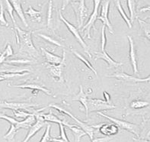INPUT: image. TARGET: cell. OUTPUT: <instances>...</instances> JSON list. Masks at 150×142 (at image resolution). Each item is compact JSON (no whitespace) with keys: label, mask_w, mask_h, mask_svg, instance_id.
<instances>
[{"label":"cell","mask_w":150,"mask_h":142,"mask_svg":"<svg viewBox=\"0 0 150 142\" xmlns=\"http://www.w3.org/2000/svg\"><path fill=\"white\" fill-rule=\"evenodd\" d=\"M15 31V37L17 41V44L20 45L19 54H28L30 57H39V53L37 51L36 47H34V43L31 38V31H25L21 30L17 25H14Z\"/></svg>","instance_id":"6da1fadb"},{"label":"cell","mask_w":150,"mask_h":142,"mask_svg":"<svg viewBox=\"0 0 150 142\" xmlns=\"http://www.w3.org/2000/svg\"><path fill=\"white\" fill-rule=\"evenodd\" d=\"M70 4L76 14V20L78 23L77 29H82L86 19L88 16V9L86 5V0H76Z\"/></svg>","instance_id":"7a4b0ae2"},{"label":"cell","mask_w":150,"mask_h":142,"mask_svg":"<svg viewBox=\"0 0 150 142\" xmlns=\"http://www.w3.org/2000/svg\"><path fill=\"white\" fill-rule=\"evenodd\" d=\"M98 114L99 116H101L102 117L106 118L107 119H109L111 122L117 125L118 128H120L124 130H127V131H129V132L133 133L136 136L139 137V133H140V128H139V125H136V124L131 123V122H128V121H123V120L118 119V118H115L110 117V116H108L106 114H104L101 112H98Z\"/></svg>","instance_id":"3957f363"},{"label":"cell","mask_w":150,"mask_h":142,"mask_svg":"<svg viewBox=\"0 0 150 142\" xmlns=\"http://www.w3.org/2000/svg\"><path fill=\"white\" fill-rule=\"evenodd\" d=\"M59 19H60L61 21H63L65 25H66V26L67 27V29H68L69 31L72 33V34L74 36V38H76V40L77 41V42H78L79 44L82 46V47L84 49V51L86 52V54H88V56L90 58H91V54H90V51H89L90 50L89 47L88 46V44H86V41L83 40V38H82V36H81V34H79V30L76 27H75L72 24H71L70 22H69L67 19L63 17V14H62V12H61V10H59Z\"/></svg>","instance_id":"277c9868"},{"label":"cell","mask_w":150,"mask_h":142,"mask_svg":"<svg viewBox=\"0 0 150 142\" xmlns=\"http://www.w3.org/2000/svg\"><path fill=\"white\" fill-rule=\"evenodd\" d=\"M50 107H52V108H55L56 110L59 111L60 113L65 114V115H67L68 116H69V117H70L72 119H73L75 121H76V123L78 124V125H79V127L81 128H82L84 131H86V135L89 137V138H90V140H91V141L93 140L94 134H95V128H94L92 127L91 125H88V124L85 123V122H83V121H80V120L78 119V118H77L76 116H73V115H72L71 112H69V111H67V109H64V108H61L60 106H57V105H51V106H50Z\"/></svg>","instance_id":"5b68a950"},{"label":"cell","mask_w":150,"mask_h":142,"mask_svg":"<svg viewBox=\"0 0 150 142\" xmlns=\"http://www.w3.org/2000/svg\"><path fill=\"white\" fill-rule=\"evenodd\" d=\"M116 106H113L106 101L100 98H88V112H101L104 110L114 109Z\"/></svg>","instance_id":"8992f818"},{"label":"cell","mask_w":150,"mask_h":142,"mask_svg":"<svg viewBox=\"0 0 150 142\" xmlns=\"http://www.w3.org/2000/svg\"><path fill=\"white\" fill-rule=\"evenodd\" d=\"M94 2V9L92 13L90 15L89 19H88V21L86 23V25H83L82 28V33H86V34L87 35L88 38H91V28L94 26L95 25V22L97 21L98 16V10L99 7H100V5H101V0H93Z\"/></svg>","instance_id":"52a82bcc"},{"label":"cell","mask_w":150,"mask_h":142,"mask_svg":"<svg viewBox=\"0 0 150 142\" xmlns=\"http://www.w3.org/2000/svg\"><path fill=\"white\" fill-rule=\"evenodd\" d=\"M66 51H63V57H62V61L58 64H47V66L50 70V72L51 76L55 79H58L59 81L64 82L63 80V70L66 66Z\"/></svg>","instance_id":"ba28073f"},{"label":"cell","mask_w":150,"mask_h":142,"mask_svg":"<svg viewBox=\"0 0 150 142\" xmlns=\"http://www.w3.org/2000/svg\"><path fill=\"white\" fill-rule=\"evenodd\" d=\"M109 7H110V0H105L101 4V13H100V15L98 16L97 20H100L102 21L103 25H105L107 28H108L109 32L114 34L113 27L108 19Z\"/></svg>","instance_id":"9c48e42d"},{"label":"cell","mask_w":150,"mask_h":142,"mask_svg":"<svg viewBox=\"0 0 150 142\" xmlns=\"http://www.w3.org/2000/svg\"><path fill=\"white\" fill-rule=\"evenodd\" d=\"M108 77L110 78H116L119 80L126 82V83H143V82L149 81L150 76H148L146 78H139L135 77V76H131V75H128L124 72L120 73H115L112 75H108L107 76Z\"/></svg>","instance_id":"30bf717a"},{"label":"cell","mask_w":150,"mask_h":142,"mask_svg":"<svg viewBox=\"0 0 150 142\" xmlns=\"http://www.w3.org/2000/svg\"><path fill=\"white\" fill-rule=\"evenodd\" d=\"M38 105L33 104V103H28V102H11L2 101L0 102V108H8L11 110L16 109H28L29 108L36 107Z\"/></svg>","instance_id":"8fae6325"},{"label":"cell","mask_w":150,"mask_h":142,"mask_svg":"<svg viewBox=\"0 0 150 142\" xmlns=\"http://www.w3.org/2000/svg\"><path fill=\"white\" fill-rule=\"evenodd\" d=\"M95 61L98 60H104L105 62L108 64V69L110 68H117L119 66H122L123 64L120 62H117L114 61L111 57L109 56V54L107 53V51H99V52H95Z\"/></svg>","instance_id":"7c38bea8"},{"label":"cell","mask_w":150,"mask_h":142,"mask_svg":"<svg viewBox=\"0 0 150 142\" xmlns=\"http://www.w3.org/2000/svg\"><path fill=\"white\" fill-rule=\"evenodd\" d=\"M127 38L129 43V61H130V64H131L132 66H133V73L138 74L137 56V52H136V49H135V44H134V41H133V38L129 36V35H128Z\"/></svg>","instance_id":"4fadbf2b"},{"label":"cell","mask_w":150,"mask_h":142,"mask_svg":"<svg viewBox=\"0 0 150 142\" xmlns=\"http://www.w3.org/2000/svg\"><path fill=\"white\" fill-rule=\"evenodd\" d=\"M9 1L12 7H13L14 11H16V13L18 15V17L20 18L23 24L25 25V27L28 28V24L27 22V20L25 16V11H23L22 6H21V0H9Z\"/></svg>","instance_id":"5bb4252c"},{"label":"cell","mask_w":150,"mask_h":142,"mask_svg":"<svg viewBox=\"0 0 150 142\" xmlns=\"http://www.w3.org/2000/svg\"><path fill=\"white\" fill-rule=\"evenodd\" d=\"M73 101H78L81 102V104L84 106L85 110H86V118H88V95L86 94L83 91L82 86H79V92L76 96L72 98Z\"/></svg>","instance_id":"9a60e30c"},{"label":"cell","mask_w":150,"mask_h":142,"mask_svg":"<svg viewBox=\"0 0 150 142\" xmlns=\"http://www.w3.org/2000/svg\"><path fill=\"white\" fill-rule=\"evenodd\" d=\"M40 51H42V54L44 55L46 61L50 64H58L62 61V57L50 53L44 47H40Z\"/></svg>","instance_id":"2e32d148"},{"label":"cell","mask_w":150,"mask_h":142,"mask_svg":"<svg viewBox=\"0 0 150 142\" xmlns=\"http://www.w3.org/2000/svg\"><path fill=\"white\" fill-rule=\"evenodd\" d=\"M13 87H17V88H21V89H34V90H39V91H41L43 93H44L45 94H47V96H52L51 92L50 91L49 89H47V88H45L44 86H42L41 85H39V84H34V83H26V84H21V85H15L12 86Z\"/></svg>","instance_id":"e0dca14e"},{"label":"cell","mask_w":150,"mask_h":142,"mask_svg":"<svg viewBox=\"0 0 150 142\" xmlns=\"http://www.w3.org/2000/svg\"><path fill=\"white\" fill-rule=\"evenodd\" d=\"M40 116L44 118V121H47V122L48 121H50V122H53V123H56V124H63V125L67 126V127H68L69 125V123L67 122V121H64V120H61L59 119V118H57L54 114L52 113L51 111H50V113L48 114L42 113L41 111H40Z\"/></svg>","instance_id":"ac0fdd59"},{"label":"cell","mask_w":150,"mask_h":142,"mask_svg":"<svg viewBox=\"0 0 150 142\" xmlns=\"http://www.w3.org/2000/svg\"><path fill=\"white\" fill-rule=\"evenodd\" d=\"M35 121H36V118L34 116V114L32 113V115H30V116L25 118V120L20 121H18V122L15 125V127L18 128V130L21 128L28 129L35 122Z\"/></svg>","instance_id":"d6986e66"},{"label":"cell","mask_w":150,"mask_h":142,"mask_svg":"<svg viewBox=\"0 0 150 142\" xmlns=\"http://www.w3.org/2000/svg\"><path fill=\"white\" fill-rule=\"evenodd\" d=\"M67 128L72 131L75 137V141L76 142L80 141L82 137L85 136V135H87L86 131H84L83 129L81 128L76 125H71V124H69V125Z\"/></svg>","instance_id":"ffe728a7"},{"label":"cell","mask_w":150,"mask_h":142,"mask_svg":"<svg viewBox=\"0 0 150 142\" xmlns=\"http://www.w3.org/2000/svg\"><path fill=\"white\" fill-rule=\"evenodd\" d=\"M71 51H72V53L73 54H74L75 56H76V57H77V58H78L79 60V61H82V62L84 64L86 65V66H87L88 68L90 70H91V71H92V72H93L95 74V76H98V73H97V71H96V70H95V69L94 68V66H92V64H91V63H90L89 61H88L87 59H86V57H84L82 54H80L79 53V52L76 51H75V50H72H72H71Z\"/></svg>","instance_id":"44dd1931"},{"label":"cell","mask_w":150,"mask_h":142,"mask_svg":"<svg viewBox=\"0 0 150 142\" xmlns=\"http://www.w3.org/2000/svg\"><path fill=\"white\" fill-rule=\"evenodd\" d=\"M115 5H116L117 8V10L118 11H119V13L120 14L121 17L123 18V19L125 21V22L127 23V25L129 27V29H131L132 26H133V24L131 23V21H130L129 19L128 18L127 15V14L125 13L124 9L122 7L121 3H120V0H116V1H115Z\"/></svg>","instance_id":"7402d4cb"},{"label":"cell","mask_w":150,"mask_h":142,"mask_svg":"<svg viewBox=\"0 0 150 142\" xmlns=\"http://www.w3.org/2000/svg\"><path fill=\"white\" fill-rule=\"evenodd\" d=\"M25 14L28 15L33 20L38 21V22H40L41 21V11H37L34 9H33L31 6H30L28 11L25 12Z\"/></svg>","instance_id":"603a6c76"},{"label":"cell","mask_w":150,"mask_h":142,"mask_svg":"<svg viewBox=\"0 0 150 142\" xmlns=\"http://www.w3.org/2000/svg\"><path fill=\"white\" fill-rule=\"evenodd\" d=\"M7 64H13V65H27V64H35V61H30V60H25V59H11L5 61Z\"/></svg>","instance_id":"cb8c5ba5"},{"label":"cell","mask_w":150,"mask_h":142,"mask_svg":"<svg viewBox=\"0 0 150 142\" xmlns=\"http://www.w3.org/2000/svg\"><path fill=\"white\" fill-rule=\"evenodd\" d=\"M18 131V128L15 127V125L14 124H10L9 130L6 133V135H4V138L6 139L8 141H14L15 140V137L17 131Z\"/></svg>","instance_id":"d4e9b609"},{"label":"cell","mask_w":150,"mask_h":142,"mask_svg":"<svg viewBox=\"0 0 150 142\" xmlns=\"http://www.w3.org/2000/svg\"><path fill=\"white\" fill-rule=\"evenodd\" d=\"M23 72H30V71L27 68H22V67H19L16 66L15 65L11 66L9 68L4 69V70H0V73H23Z\"/></svg>","instance_id":"484cf974"},{"label":"cell","mask_w":150,"mask_h":142,"mask_svg":"<svg viewBox=\"0 0 150 142\" xmlns=\"http://www.w3.org/2000/svg\"><path fill=\"white\" fill-rule=\"evenodd\" d=\"M127 7L129 9V15L130 17L129 18L131 23L133 24L134 21V18L136 16V3L135 0H127Z\"/></svg>","instance_id":"4316f807"},{"label":"cell","mask_w":150,"mask_h":142,"mask_svg":"<svg viewBox=\"0 0 150 142\" xmlns=\"http://www.w3.org/2000/svg\"><path fill=\"white\" fill-rule=\"evenodd\" d=\"M30 73V72H23V73H2L1 76L5 78V80H11L16 77H21L25 75Z\"/></svg>","instance_id":"83f0119b"},{"label":"cell","mask_w":150,"mask_h":142,"mask_svg":"<svg viewBox=\"0 0 150 142\" xmlns=\"http://www.w3.org/2000/svg\"><path fill=\"white\" fill-rule=\"evenodd\" d=\"M38 35L39 37H40V38H43L44 40L47 41L49 42V43H51V44H54V45L57 46V47H64V46L61 44L60 42L58 41H57L56 39H54V38H53L52 37L48 36V35H46V34H41V33H39V34H38Z\"/></svg>","instance_id":"f1b7e54d"},{"label":"cell","mask_w":150,"mask_h":142,"mask_svg":"<svg viewBox=\"0 0 150 142\" xmlns=\"http://www.w3.org/2000/svg\"><path fill=\"white\" fill-rule=\"evenodd\" d=\"M4 2H5V9H6V10L7 11V12L8 13V15H10V17H11V20H12V21H13L14 25H15L16 24V21H15V17H14V15H13V11H14V9L13 7H12V6H11V2H10L9 0H4Z\"/></svg>","instance_id":"f546056e"},{"label":"cell","mask_w":150,"mask_h":142,"mask_svg":"<svg viewBox=\"0 0 150 142\" xmlns=\"http://www.w3.org/2000/svg\"><path fill=\"white\" fill-rule=\"evenodd\" d=\"M149 106V102L143 100H135L133 101V102L130 103V107H131L132 108H135V109L143 108Z\"/></svg>","instance_id":"4dcf8cb0"},{"label":"cell","mask_w":150,"mask_h":142,"mask_svg":"<svg viewBox=\"0 0 150 142\" xmlns=\"http://www.w3.org/2000/svg\"><path fill=\"white\" fill-rule=\"evenodd\" d=\"M0 25L2 26H8V22L6 19L5 14H4V6L2 0H0Z\"/></svg>","instance_id":"1f68e13d"},{"label":"cell","mask_w":150,"mask_h":142,"mask_svg":"<svg viewBox=\"0 0 150 142\" xmlns=\"http://www.w3.org/2000/svg\"><path fill=\"white\" fill-rule=\"evenodd\" d=\"M47 128L44 131V134L42 137L41 140L40 141V142H49L51 140L52 137L50 136V128H51V125H50L49 123L47 124Z\"/></svg>","instance_id":"d6a6232c"},{"label":"cell","mask_w":150,"mask_h":142,"mask_svg":"<svg viewBox=\"0 0 150 142\" xmlns=\"http://www.w3.org/2000/svg\"><path fill=\"white\" fill-rule=\"evenodd\" d=\"M13 111L14 116L15 118H25L28 116L32 115V113L27 112L23 109H16V110H12Z\"/></svg>","instance_id":"836d02e7"},{"label":"cell","mask_w":150,"mask_h":142,"mask_svg":"<svg viewBox=\"0 0 150 142\" xmlns=\"http://www.w3.org/2000/svg\"><path fill=\"white\" fill-rule=\"evenodd\" d=\"M105 29L106 26L103 25L101 27V51H105V46H106V34H105Z\"/></svg>","instance_id":"e575fe53"},{"label":"cell","mask_w":150,"mask_h":142,"mask_svg":"<svg viewBox=\"0 0 150 142\" xmlns=\"http://www.w3.org/2000/svg\"><path fill=\"white\" fill-rule=\"evenodd\" d=\"M53 1L50 0L48 4V11H47V26L50 28L52 25V14H53Z\"/></svg>","instance_id":"d590c367"},{"label":"cell","mask_w":150,"mask_h":142,"mask_svg":"<svg viewBox=\"0 0 150 142\" xmlns=\"http://www.w3.org/2000/svg\"><path fill=\"white\" fill-rule=\"evenodd\" d=\"M59 126V138L60 139L63 141L65 142H69L70 141L69 140V138H67V134H66V131H65V125H63V124H58Z\"/></svg>","instance_id":"8d00e7d4"},{"label":"cell","mask_w":150,"mask_h":142,"mask_svg":"<svg viewBox=\"0 0 150 142\" xmlns=\"http://www.w3.org/2000/svg\"><path fill=\"white\" fill-rule=\"evenodd\" d=\"M139 24H140L141 25V28H142V29H143V31H144L145 34L146 35L147 38L149 40V26H147L149 24L146 22V21H142V20H139Z\"/></svg>","instance_id":"74e56055"},{"label":"cell","mask_w":150,"mask_h":142,"mask_svg":"<svg viewBox=\"0 0 150 142\" xmlns=\"http://www.w3.org/2000/svg\"><path fill=\"white\" fill-rule=\"evenodd\" d=\"M0 118L6 120V121H8L10 124H14V125H15L18 122V121L15 118L9 116H7V115H5L3 113H0Z\"/></svg>","instance_id":"f35d334b"},{"label":"cell","mask_w":150,"mask_h":142,"mask_svg":"<svg viewBox=\"0 0 150 142\" xmlns=\"http://www.w3.org/2000/svg\"><path fill=\"white\" fill-rule=\"evenodd\" d=\"M3 52H4V54H6V57H11V56H12V55L14 54V52H13V50H12V47H11V46L9 44L6 46V48H5V50H4Z\"/></svg>","instance_id":"ab89813d"},{"label":"cell","mask_w":150,"mask_h":142,"mask_svg":"<svg viewBox=\"0 0 150 142\" xmlns=\"http://www.w3.org/2000/svg\"><path fill=\"white\" fill-rule=\"evenodd\" d=\"M110 140H112L111 138L110 137H105V138H95L91 141L92 142H108Z\"/></svg>","instance_id":"60d3db41"},{"label":"cell","mask_w":150,"mask_h":142,"mask_svg":"<svg viewBox=\"0 0 150 142\" xmlns=\"http://www.w3.org/2000/svg\"><path fill=\"white\" fill-rule=\"evenodd\" d=\"M76 0H63V4H62V8H61V10H64L67 6H68L69 4H70L71 2H75Z\"/></svg>","instance_id":"b9f144b4"},{"label":"cell","mask_w":150,"mask_h":142,"mask_svg":"<svg viewBox=\"0 0 150 142\" xmlns=\"http://www.w3.org/2000/svg\"><path fill=\"white\" fill-rule=\"evenodd\" d=\"M103 95L105 97V101H106L108 103H110V95L108 93H107L106 91L103 92Z\"/></svg>","instance_id":"7bdbcfd3"},{"label":"cell","mask_w":150,"mask_h":142,"mask_svg":"<svg viewBox=\"0 0 150 142\" xmlns=\"http://www.w3.org/2000/svg\"><path fill=\"white\" fill-rule=\"evenodd\" d=\"M6 54H4V52H2V53H0V65L2 64L3 63H5L6 60Z\"/></svg>","instance_id":"ee69618b"},{"label":"cell","mask_w":150,"mask_h":142,"mask_svg":"<svg viewBox=\"0 0 150 142\" xmlns=\"http://www.w3.org/2000/svg\"><path fill=\"white\" fill-rule=\"evenodd\" d=\"M149 11V7L144 8V9H140V11Z\"/></svg>","instance_id":"f6af8a7d"},{"label":"cell","mask_w":150,"mask_h":142,"mask_svg":"<svg viewBox=\"0 0 150 142\" xmlns=\"http://www.w3.org/2000/svg\"><path fill=\"white\" fill-rule=\"evenodd\" d=\"M3 80H5V78H4L3 76H1V75H0V82L3 81Z\"/></svg>","instance_id":"bcb514c9"}]
</instances>
